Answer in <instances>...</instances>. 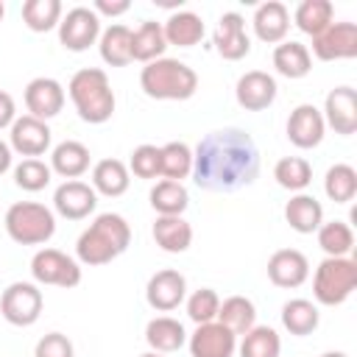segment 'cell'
I'll use <instances>...</instances> for the list:
<instances>
[{
  "label": "cell",
  "mask_w": 357,
  "mask_h": 357,
  "mask_svg": "<svg viewBox=\"0 0 357 357\" xmlns=\"http://www.w3.org/2000/svg\"><path fill=\"white\" fill-rule=\"evenodd\" d=\"M45 298L33 282H11L0 296V315L11 326H33L42 315Z\"/></svg>",
  "instance_id": "ba28073f"
},
{
  "label": "cell",
  "mask_w": 357,
  "mask_h": 357,
  "mask_svg": "<svg viewBox=\"0 0 357 357\" xmlns=\"http://www.w3.org/2000/svg\"><path fill=\"white\" fill-rule=\"evenodd\" d=\"M8 167H11V145L0 139V176H3Z\"/></svg>",
  "instance_id": "7dc6e473"
},
{
  "label": "cell",
  "mask_w": 357,
  "mask_h": 357,
  "mask_svg": "<svg viewBox=\"0 0 357 357\" xmlns=\"http://www.w3.org/2000/svg\"><path fill=\"white\" fill-rule=\"evenodd\" d=\"M220 310V296L212 287H198L190 298H187V315L195 324H209L218 318Z\"/></svg>",
  "instance_id": "7bdbcfd3"
},
{
  "label": "cell",
  "mask_w": 357,
  "mask_h": 357,
  "mask_svg": "<svg viewBox=\"0 0 357 357\" xmlns=\"http://www.w3.org/2000/svg\"><path fill=\"white\" fill-rule=\"evenodd\" d=\"M259 176V148L243 128L209 131L192 151V181L206 192H237Z\"/></svg>",
  "instance_id": "6da1fadb"
},
{
  "label": "cell",
  "mask_w": 357,
  "mask_h": 357,
  "mask_svg": "<svg viewBox=\"0 0 357 357\" xmlns=\"http://www.w3.org/2000/svg\"><path fill=\"white\" fill-rule=\"evenodd\" d=\"M251 25H254V33H257L259 42H268V45L284 42V36L290 31V11H287L284 3L268 0V3L257 6Z\"/></svg>",
  "instance_id": "44dd1931"
},
{
  "label": "cell",
  "mask_w": 357,
  "mask_h": 357,
  "mask_svg": "<svg viewBox=\"0 0 357 357\" xmlns=\"http://www.w3.org/2000/svg\"><path fill=\"white\" fill-rule=\"evenodd\" d=\"M187 298V279L184 273L173 271V268H162L156 271L148 284H145V301L156 310V312H170L176 310L181 301Z\"/></svg>",
  "instance_id": "7c38bea8"
},
{
  "label": "cell",
  "mask_w": 357,
  "mask_h": 357,
  "mask_svg": "<svg viewBox=\"0 0 357 357\" xmlns=\"http://www.w3.org/2000/svg\"><path fill=\"white\" fill-rule=\"evenodd\" d=\"M284 220L293 231L298 234H312L318 231V226L324 223V206L315 195L307 192H296L287 204H284Z\"/></svg>",
  "instance_id": "603a6c76"
},
{
  "label": "cell",
  "mask_w": 357,
  "mask_h": 357,
  "mask_svg": "<svg viewBox=\"0 0 357 357\" xmlns=\"http://www.w3.org/2000/svg\"><path fill=\"white\" fill-rule=\"evenodd\" d=\"M324 192L335 204H349L357 195V170L346 162H337L324 176Z\"/></svg>",
  "instance_id": "8d00e7d4"
},
{
  "label": "cell",
  "mask_w": 357,
  "mask_h": 357,
  "mask_svg": "<svg viewBox=\"0 0 357 357\" xmlns=\"http://www.w3.org/2000/svg\"><path fill=\"white\" fill-rule=\"evenodd\" d=\"M25 106H28L31 117L47 123L50 117H56L64 109V86L50 75L33 78L25 86Z\"/></svg>",
  "instance_id": "ac0fdd59"
},
{
  "label": "cell",
  "mask_w": 357,
  "mask_h": 357,
  "mask_svg": "<svg viewBox=\"0 0 357 357\" xmlns=\"http://www.w3.org/2000/svg\"><path fill=\"white\" fill-rule=\"evenodd\" d=\"M33 357H75V349H73V340L61 332H47L36 340V349H33Z\"/></svg>",
  "instance_id": "ee69618b"
},
{
  "label": "cell",
  "mask_w": 357,
  "mask_h": 357,
  "mask_svg": "<svg viewBox=\"0 0 357 357\" xmlns=\"http://www.w3.org/2000/svg\"><path fill=\"white\" fill-rule=\"evenodd\" d=\"M128 184H131V173H128V165L120 159H100L92 167V190L106 198L123 195Z\"/></svg>",
  "instance_id": "f1b7e54d"
},
{
  "label": "cell",
  "mask_w": 357,
  "mask_h": 357,
  "mask_svg": "<svg viewBox=\"0 0 357 357\" xmlns=\"http://www.w3.org/2000/svg\"><path fill=\"white\" fill-rule=\"evenodd\" d=\"M139 357H162V354H156V351H145V354H139Z\"/></svg>",
  "instance_id": "f907efd6"
},
{
  "label": "cell",
  "mask_w": 357,
  "mask_h": 357,
  "mask_svg": "<svg viewBox=\"0 0 357 357\" xmlns=\"http://www.w3.org/2000/svg\"><path fill=\"white\" fill-rule=\"evenodd\" d=\"M67 92H70V100H73V106L84 123L100 126V123L112 120L117 100H114L112 84H109V75L103 70H98V67L78 70L70 78Z\"/></svg>",
  "instance_id": "3957f363"
},
{
  "label": "cell",
  "mask_w": 357,
  "mask_h": 357,
  "mask_svg": "<svg viewBox=\"0 0 357 357\" xmlns=\"http://www.w3.org/2000/svg\"><path fill=\"white\" fill-rule=\"evenodd\" d=\"M100 39V17L86 8V6H75L67 14H61L59 22V42L73 50V53H84L89 50L95 42Z\"/></svg>",
  "instance_id": "9c48e42d"
},
{
  "label": "cell",
  "mask_w": 357,
  "mask_h": 357,
  "mask_svg": "<svg viewBox=\"0 0 357 357\" xmlns=\"http://www.w3.org/2000/svg\"><path fill=\"white\" fill-rule=\"evenodd\" d=\"M151 206L156 215H184V209L190 206V192L181 181H170L162 178L151 187Z\"/></svg>",
  "instance_id": "836d02e7"
},
{
  "label": "cell",
  "mask_w": 357,
  "mask_h": 357,
  "mask_svg": "<svg viewBox=\"0 0 357 357\" xmlns=\"http://www.w3.org/2000/svg\"><path fill=\"white\" fill-rule=\"evenodd\" d=\"M131 243V226L117 212H100L75 240V257L84 265H106Z\"/></svg>",
  "instance_id": "7a4b0ae2"
},
{
  "label": "cell",
  "mask_w": 357,
  "mask_h": 357,
  "mask_svg": "<svg viewBox=\"0 0 357 357\" xmlns=\"http://www.w3.org/2000/svg\"><path fill=\"white\" fill-rule=\"evenodd\" d=\"M321 357H349V354L346 351H324Z\"/></svg>",
  "instance_id": "c3c4849f"
},
{
  "label": "cell",
  "mask_w": 357,
  "mask_h": 357,
  "mask_svg": "<svg viewBox=\"0 0 357 357\" xmlns=\"http://www.w3.org/2000/svg\"><path fill=\"white\" fill-rule=\"evenodd\" d=\"M139 86L153 100H187L198 89V73L178 59L162 56L142 67Z\"/></svg>",
  "instance_id": "277c9868"
},
{
  "label": "cell",
  "mask_w": 357,
  "mask_h": 357,
  "mask_svg": "<svg viewBox=\"0 0 357 357\" xmlns=\"http://www.w3.org/2000/svg\"><path fill=\"white\" fill-rule=\"evenodd\" d=\"M6 234L20 245H42L56 234V215L45 204L17 201L6 209Z\"/></svg>",
  "instance_id": "5b68a950"
},
{
  "label": "cell",
  "mask_w": 357,
  "mask_h": 357,
  "mask_svg": "<svg viewBox=\"0 0 357 357\" xmlns=\"http://www.w3.org/2000/svg\"><path fill=\"white\" fill-rule=\"evenodd\" d=\"M215 321L223 324L234 335H245L251 326H257V307L245 296H229V298L220 301V310H218Z\"/></svg>",
  "instance_id": "4dcf8cb0"
},
{
  "label": "cell",
  "mask_w": 357,
  "mask_h": 357,
  "mask_svg": "<svg viewBox=\"0 0 357 357\" xmlns=\"http://www.w3.org/2000/svg\"><path fill=\"white\" fill-rule=\"evenodd\" d=\"M332 17H335V6L329 0H301L293 11L296 28L307 36H318L324 28H329Z\"/></svg>",
  "instance_id": "d6a6232c"
},
{
  "label": "cell",
  "mask_w": 357,
  "mask_h": 357,
  "mask_svg": "<svg viewBox=\"0 0 357 357\" xmlns=\"http://www.w3.org/2000/svg\"><path fill=\"white\" fill-rule=\"evenodd\" d=\"M192 357H234L237 351V335L229 332L223 324L209 321L198 324L195 332L187 340Z\"/></svg>",
  "instance_id": "e0dca14e"
},
{
  "label": "cell",
  "mask_w": 357,
  "mask_h": 357,
  "mask_svg": "<svg viewBox=\"0 0 357 357\" xmlns=\"http://www.w3.org/2000/svg\"><path fill=\"white\" fill-rule=\"evenodd\" d=\"M321 114H324V123L335 134L351 137L357 131V92L351 86H335V89H329Z\"/></svg>",
  "instance_id": "5bb4252c"
},
{
  "label": "cell",
  "mask_w": 357,
  "mask_h": 357,
  "mask_svg": "<svg viewBox=\"0 0 357 357\" xmlns=\"http://www.w3.org/2000/svg\"><path fill=\"white\" fill-rule=\"evenodd\" d=\"M145 343L151 346V351L156 354H170V351H178L184 343H187V332H184V324L170 318V315H156L148 321L145 326Z\"/></svg>",
  "instance_id": "cb8c5ba5"
},
{
  "label": "cell",
  "mask_w": 357,
  "mask_h": 357,
  "mask_svg": "<svg viewBox=\"0 0 357 357\" xmlns=\"http://www.w3.org/2000/svg\"><path fill=\"white\" fill-rule=\"evenodd\" d=\"M50 170L73 181L89 170V148L78 139H64L50 151Z\"/></svg>",
  "instance_id": "d4e9b609"
},
{
  "label": "cell",
  "mask_w": 357,
  "mask_h": 357,
  "mask_svg": "<svg viewBox=\"0 0 357 357\" xmlns=\"http://www.w3.org/2000/svg\"><path fill=\"white\" fill-rule=\"evenodd\" d=\"M31 276L36 284H53L70 290L81 284V265L78 259L67 257L59 248H39L31 257Z\"/></svg>",
  "instance_id": "52a82bcc"
},
{
  "label": "cell",
  "mask_w": 357,
  "mask_h": 357,
  "mask_svg": "<svg viewBox=\"0 0 357 357\" xmlns=\"http://www.w3.org/2000/svg\"><path fill=\"white\" fill-rule=\"evenodd\" d=\"M131 8V3L128 0H95V6H92V11L100 17V14H106V17H120V14H126Z\"/></svg>",
  "instance_id": "f6af8a7d"
},
{
  "label": "cell",
  "mask_w": 357,
  "mask_h": 357,
  "mask_svg": "<svg viewBox=\"0 0 357 357\" xmlns=\"http://www.w3.org/2000/svg\"><path fill=\"white\" fill-rule=\"evenodd\" d=\"M162 31H165L167 45L192 47V45H198V42L204 39V20H201L195 11L178 8V11H173V14L165 20Z\"/></svg>",
  "instance_id": "83f0119b"
},
{
  "label": "cell",
  "mask_w": 357,
  "mask_h": 357,
  "mask_svg": "<svg viewBox=\"0 0 357 357\" xmlns=\"http://www.w3.org/2000/svg\"><path fill=\"white\" fill-rule=\"evenodd\" d=\"M50 165H45L42 159H22L17 167H14V184L25 192H39L50 184Z\"/></svg>",
  "instance_id": "60d3db41"
},
{
  "label": "cell",
  "mask_w": 357,
  "mask_h": 357,
  "mask_svg": "<svg viewBox=\"0 0 357 357\" xmlns=\"http://www.w3.org/2000/svg\"><path fill=\"white\" fill-rule=\"evenodd\" d=\"M276 78L265 70H248L237 78V86H234V98L237 103L245 109V112H262L268 109L273 100H276Z\"/></svg>",
  "instance_id": "4fadbf2b"
},
{
  "label": "cell",
  "mask_w": 357,
  "mask_h": 357,
  "mask_svg": "<svg viewBox=\"0 0 357 357\" xmlns=\"http://www.w3.org/2000/svg\"><path fill=\"white\" fill-rule=\"evenodd\" d=\"M3 17H6V6H3V0H0V22H3Z\"/></svg>",
  "instance_id": "681fc988"
},
{
  "label": "cell",
  "mask_w": 357,
  "mask_h": 357,
  "mask_svg": "<svg viewBox=\"0 0 357 357\" xmlns=\"http://www.w3.org/2000/svg\"><path fill=\"white\" fill-rule=\"evenodd\" d=\"M357 287V262L351 257H326L312 276V296L324 307H340Z\"/></svg>",
  "instance_id": "8992f818"
},
{
  "label": "cell",
  "mask_w": 357,
  "mask_h": 357,
  "mask_svg": "<svg viewBox=\"0 0 357 357\" xmlns=\"http://www.w3.org/2000/svg\"><path fill=\"white\" fill-rule=\"evenodd\" d=\"M53 206H56V212H59L61 218H67V220H84V218H89V215L95 212V206H98V192L92 190V184L73 178V181H64V184L56 187V192H53Z\"/></svg>",
  "instance_id": "2e32d148"
},
{
  "label": "cell",
  "mask_w": 357,
  "mask_h": 357,
  "mask_svg": "<svg viewBox=\"0 0 357 357\" xmlns=\"http://www.w3.org/2000/svg\"><path fill=\"white\" fill-rule=\"evenodd\" d=\"M312 53L321 61L354 59L357 56V25L354 22H332L318 36H312Z\"/></svg>",
  "instance_id": "30bf717a"
},
{
  "label": "cell",
  "mask_w": 357,
  "mask_h": 357,
  "mask_svg": "<svg viewBox=\"0 0 357 357\" xmlns=\"http://www.w3.org/2000/svg\"><path fill=\"white\" fill-rule=\"evenodd\" d=\"M50 139H53V134H50V126L45 120L22 114L11 123L8 145H11V151H17L25 159H39L50 148Z\"/></svg>",
  "instance_id": "8fae6325"
},
{
  "label": "cell",
  "mask_w": 357,
  "mask_h": 357,
  "mask_svg": "<svg viewBox=\"0 0 357 357\" xmlns=\"http://www.w3.org/2000/svg\"><path fill=\"white\" fill-rule=\"evenodd\" d=\"M162 153V176L170 181H181L187 176H192V148L181 139L165 142L159 148Z\"/></svg>",
  "instance_id": "f35d334b"
},
{
  "label": "cell",
  "mask_w": 357,
  "mask_h": 357,
  "mask_svg": "<svg viewBox=\"0 0 357 357\" xmlns=\"http://www.w3.org/2000/svg\"><path fill=\"white\" fill-rule=\"evenodd\" d=\"M128 173L137 178H159L162 176V153L156 145H137L128 159Z\"/></svg>",
  "instance_id": "b9f144b4"
},
{
  "label": "cell",
  "mask_w": 357,
  "mask_h": 357,
  "mask_svg": "<svg viewBox=\"0 0 357 357\" xmlns=\"http://www.w3.org/2000/svg\"><path fill=\"white\" fill-rule=\"evenodd\" d=\"M273 178L279 187H284L290 192H301L312 181V165L304 156H282L273 165Z\"/></svg>",
  "instance_id": "d590c367"
},
{
  "label": "cell",
  "mask_w": 357,
  "mask_h": 357,
  "mask_svg": "<svg viewBox=\"0 0 357 357\" xmlns=\"http://www.w3.org/2000/svg\"><path fill=\"white\" fill-rule=\"evenodd\" d=\"M324 131H326V123H324V114L318 106L312 103H298L290 117H287V139L301 148V151H310V148H318L321 139H324Z\"/></svg>",
  "instance_id": "9a60e30c"
},
{
  "label": "cell",
  "mask_w": 357,
  "mask_h": 357,
  "mask_svg": "<svg viewBox=\"0 0 357 357\" xmlns=\"http://www.w3.org/2000/svg\"><path fill=\"white\" fill-rule=\"evenodd\" d=\"M61 0H25L22 3V22L33 33H47L61 22Z\"/></svg>",
  "instance_id": "e575fe53"
},
{
  "label": "cell",
  "mask_w": 357,
  "mask_h": 357,
  "mask_svg": "<svg viewBox=\"0 0 357 357\" xmlns=\"http://www.w3.org/2000/svg\"><path fill=\"white\" fill-rule=\"evenodd\" d=\"M321 324V315H318V307L310 301V298H290L284 301L282 307V326L296 335V337H304V335H312Z\"/></svg>",
  "instance_id": "1f68e13d"
},
{
  "label": "cell",
  "mask_w": 357,
  "mask_h": 357,
  "mask_svg": "<svg viewBox=\"0 0 357 357\" xmlns=\"http://www.w3.org/2000/svg\"><path fill=\"white\" fill-rule=\"evenodd\" d=\"M17 120V106H14V98L0 89V128H11V123Z\"/></svg>",
  "instance_id": "bcb514c9"
},
{
  "label": "cell",
  "mask_w": 357,
  "mask_h": 357,
  "mask_svg": "<svg viewBox=\"0 0 357 357\" xmlns=\"http://www.w3.org/2000/svg\"><path fill=\"white\" fill-rule=\"evenodd\" d=\"M273 67L279 75L296 81V78H304L310 75L312 70V56H310V47L296 42V39H284L273 47Z\"/></svg>",
  "instance_id": "4316f807"
},
{
  "label": "cell",
  "mask_w": 357,
  "mask_h": 357,
  "mask_svg": "<svg viewBox=\"0 0 357 357\" xmlns=\"http://www.w3.org/2000/svg\"><path fill=\"white\" fill-rule=\"evenodd\" d=\"M237 351H240V357H279L282 337L276 335L273 326H251L243 335Z\"/></svg>",
  "instance_id": "74e56055"
},
{
  "label": "cell",
  "mask_w": 357,
  "mask_h": 357,
  "mask_svg": "<svg viewBox=\"0 0 357 357\" xmlns=\"http://www.w3.org/2000/svg\"><path fill=\"white\" fill-rule=\"evenodd\" d=\"M318 245L326 257H349L354 248V231L343 220H329L318 226Z\"/></svg>",
  "instance_id": "ab89813d"
},
{
  "label": "cell",
  "mask_w": 357,
  "mask_h": 357,
  "mask_svg": "<svg viewBox=\"0 0 357 357\" xmlns=\"http://www.w3.org/2000/svg\"><path fill=\"white\" fill-rule=\"evenodd\" d=\"M153 243L167 254H184L192 245V226L184 215H156L153 220Z\"/></svg>",
  "instance_id": "7402d4cb"
},
{
  "label": "cell",
  "mask_w": 357,
  "mask_h": 357,
  "mask_svg": "<svg viewBox=\"0 0 357 357\" xmlns=\"http://www.w3.org/2000/svg\"><path fill=\"white\" fill-rule=\"evenodd\" d=\"M310 276V262L298 248H279L268 259V279L276 287H301Z\"/></svg>",
  "instance_id": "ffe728a7"
},
{
  "label": "cell",
  "mask_w": 357,
  "mask_h": 357,
  "mask_svg": "<svg viewBox=\"0 0 357 357\" xmlns=\"http://www.w3.org/2000/svg\"><path fill=\"white\" fill-rule=\"evenodd\" d=\"M212 42H215V50H218L226 61H240V59H245L248 50H251V39H248V33H245V20H243L237 11L220 14Z\"/></svg>",
  "instance_id": "d6986e66"
},
{
  "label": "cell",
  "mask_w": 357,
  "mask_h": 357,
  "mask_svg": "<svg viewBox=\"0 0 357 357\" xmlns=\"http://www.w3.org/2000/svg\"><path fill=\"white\" fill-rule=\"evenodd\" d=\"M167 50V39L162 31V22L156 20H142L137 31H131V61H156Z\"/></svg>",
  "instance_id": "484cf974"
},
{
  "label": "cell",
  "mask_w": 357,
  "mask_h": 357,
  "mask_svg": "<svg viewBox=\"0 0 357 357\" xmlns=\"http://www.w3.org/2000/svg\"><path fill=\"white\" fill-rule=\"evenodd\" d=\"M98 50H100V59L109 67H126V64H131V28L128 25H120V22L109 25L106 31H100Z\"/></svg>",
  "instance_id": "f546056e"
}]
</instances>
